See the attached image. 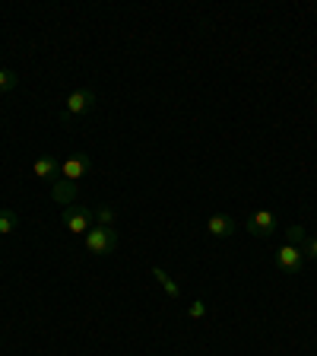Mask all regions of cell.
<instances>
[{
	"label": "cell",
	"mask_w": 317,
	"mask_h": 356,
	"mask_svg": "<svg viewBox=\"0 0 317 356\" xmlns=\"http://www.w3.org/2000/svg\"><path fill=\"white\" fill-rule=\"evenodd\" d=\"M89 169H92V159H89L86 153H70L64 163H60V178H67V181H80Z\"/></svg>",
	"instance_id": "obj_5"
},
{
	"label": "cell",
	"mask_w": 317,
	"mask_h": 356,
	"mask_svg": "<svg viewBox=\"0 0 317 356\" xmlns=\"http://www.w3.org/2000/svg\"><path fill=\"white\" fill-rule=\"evenodd\" d=\"M16 226H19V213L10 207H0V236H10Z\"/></svg>",
	"instance_id": "obj_11"
},
{
	"label": "cell",
	"mask_w": 317,
	"mask_h": 356,
	"mask_svg": "<svg viewBox=\"0 0 317 356\" xmlns=\"http://www.w3.org/2000/svg\"><path fill=\"white\" fill-rule=\"evenodd\" d=\"M92 220H96V226H114V207H96Z\"/></svg>",
	"instance_id": "obj_12"
},
{
	"label": "cell",
	"mask_w": 317,
	"mask_h": 356,
	"mask_svg": "<svg viewBox=\"0 0 317 356\" xmlns=\"http://www.w3.org/2000/svg\"><path fill=\"white\" fill-rule=\"evenodd\" d=\"M118 248V232H114V226H92V229L86 232V252L89 254H111Z\"/></svg>",
	"instance_id": "obj_2"
},
{
	"label": "cell",
	"mask_w": 317,
	"mask_h": 356,
	"mask_svg": "<svg viewBox=\"0 0 317 356\" xmlns=\"http://www.w3.org/2000/svg\"><path fill=\"white\" fill-rule=\"evenodd\" d=\"M153 277H155V280H159V286H162V289H165V293H169L171 299H181V289H178V283L171 280L169 274H165L162 267H153Z\"/></svg>",
	"instance_id": "obj_10"
},
{
	"label": "cell",
	"mask_w": 317,
	"mask_h": 356,
	"mask_svg": "<svg viewBox=\"0 0 317 356\" xmlns=\"http://www.w3.org/2000/svg\"><path fill=\"white\" fill-rule=\"evenodd\" d=\"M76 197H80V185H76V181L58 178V181L51 185V200H54V204H60V207H70V204H76Z\"/></svg>",
	"instance_id": "obj_7"
},
{
	"label": "cell",
	"mask_w": 317,
	"mask_h": 356,
	"mask_svg": "<svg viewBox=\"0 0 317 356\" xmlns=\"http://www.w3.org/2000/svg\"><path fill=\"white\" fill-rule=\"evenodd\" d=\"M207 229H209V236H216V238H229V236H235V220L225 213H213L207 220Z\"/></svg>",
	"instance_id": "obj_9"
},
{
	"label": "cell",
	"mask_w": 317,
	"mask_h": 356,
	"mask_svg": "<svg viewBox=\"0 0 317 356\" xmlns=\"http://www.w3.org/2000/svg\"><path fill=\"white\" fill-rule=\"evenodd\" d=\"M96 108V89H74L70 96L64 99V111H60V118L64 121H76L83 118V115H89V111Z\"/></svg>",
	"instance_id": "obj_1"
},
{
	"label": "cell",
	"mask_w": 317,
	"mask_h": 356,
	"mask_svg": "<svg viewBox=\"0 0 317 356\" xmlns=\"http://www.w3.org/2000/svg\"><path fill=\"white\" fill-rule=\"evenodd\" d=\"M305 238H308V236H305V226H298V222L286 229V245H295V248H302Z\"/></svg>",
	"instance_id": "obj_13"
},
{
	"label": "cell",
	"mask_w": 317,
	"mask_h": 356,
	"mask_svg": "<svg viewBox=\"0 0 317 356\" xmlns=\"http://www.w3.org/2000/svg\"><path fill=\"white\" fill-rule=\"evenodd\" d=\"M244 229L254 238H270L280 229V220H276V213H270V210H257V213H251L244 220Z\"/></svg>",
	"instance_id": "obj_4"
},
{
	"label": "cell",
	"mask_w": 317,
	"mask_h": 356,
	"mask_svg": "<svg viewBox=\"0 0 317 356\" xmlns=\"http://www.w3.org/2000/svg\"><path fill=\"white\" fill-rule=\"evenodd\" d=\"M302 254H305V258H314L317 261V232L302 242Z\"/></svg>",
	"instance_id": "obj_15"
},
{
	"label": "cell",
	"mask_w": 317,
	"mask_h": 356,
	"mask_svg": "<svg viewBox=\"0 0 317 356\" xmlns=\"http://www.w3.org/2000/svg\"><path fill=\"white\" fill-rule=\"evenodd\" d=\"M187 315H191V318H203V315H207V302H203V299H194V302L187 305Z\"/></svg>",
	"instance_id": "obj_16"
},
{
	"label": "cell",
	"mask_w": 317,
	"mask_h": 356,
	"mask_svg": "<svg viewBox=\"0 0 317 356\" xmlns=\"http://www.w3.org/2000/svg\"><path fill=\"white\" fill-rule=\"evenodd\" d=\"M276 267H280L282 274H302V267H305L302 248H295V245H282L280 252H276Z\"/></svg>",
	"instance_id": "obj_6"
},
{
	"label": "cell",
	"mask_w": 317,
	"mask_h": 356,
	"mask_svg": "<svg viewBox=\"0 0 317 356\" xmlns=\"http://www.w3.org/2000/svg\"><path fill=\"white\" fill-rule=\"evenodd\" d=\"M314 105H317V99H314Z\"/></svg>",
	"instance_id": "obj_17"
},
{
	"label": "cell",
	"mask_w": 317,
	"mask_h": 356,
	"mask_svg": "<svg viewBox=\"0 0 317 356\" xmlns=\"http://www.w3.org/2000/svg\"><path fill=\"white\" fill-rule=\"evenodd\" d=\"M60 222H64V229H70L74 236H86L92 229V207H83V204H70V207L60 210Z\"/></svg>",
	"instance_id": "obj_3"
},
{
	"label": "cell",
	"mask_w": 317,
	"mask_h": 356,
	"mask_svg": "<svg viewBox=\"0 0 317 356\" xmlns=\"http://www.w3.org/2000/svg\"><path fill=\"white\" fill-rule=\"evenodd\" d=\"M16 86H19V76H16L13 70H0V96L10 92V89H16Z\"/></svg>",
	"instance_id": "obj_14"
},
{
	"label": "cell",
	"mask_w": 317,
	"mask_h": 356,
	"mask_svg": "<svg viewBox=\"0 0 317 356\" xmlns=\"http://www.w3.org/2000/svg\"><path fill=\"white\" fill-rule=\"evenodd\" d=\"M32 172H35V178H42V181H48V185H54V181L60 178L58 156H38L35 165H32Z\"/></svg>",
	"instance_id": "obj_8"
},
{
	"label": "cell",
	"mask_w": 317,
	"mask_h": 356,
	"mask_svg": "<svg viewBox=\"0 0 317 356\" xmlns=\"http://www.w3.org/2000/svg\"><path fill=\"white\" fill-rule=\"evenodd\" d=\"M0 105H3V102H0Z\"/></svg>",
	"instance_id": "obj_18"
}]
</instances>
